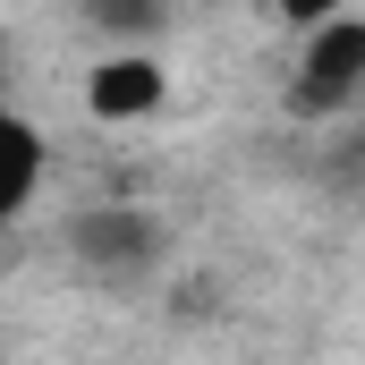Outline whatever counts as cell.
<instances>
[{
	"label": "cell",
	"mask_w": 365,
	"mask_h": 365,
	"mask_svg": "<svg viewBox=\"0 0 365 365\" xmlns=\"http://www.w3.org/2000/svg\"><path fill=\"white\" fill-rule=\"evenodd\" d=\"M43 162H51V145H43V128L34 119H17V110H0V230L26 212V195L43 187Z\"/></svg>",
	"instance_id": "277c9868"
},
{
	"label": "cell",
	"mask_w": 365,
	"mask_h": 365,
	"mask_svg": "<svg viewBox=\"0 0 365 365\" xmlns=\"http://www.w3.org/2000/svg\"><path fill=\"white\" fill-rule=\"evenodd\" d=\"M365 93V9H340L323 26H306V51H297V86L289 102L306 119H340Z\"/></svg>",
	"instance_id": "7a4b0ae2"
},
{
	"label": "cell",
	"mask_w": 365,
	"mask_h": 365,
	"mask_svg": "<svg viewBox=\"0 0 365 365\" xmlns=\"http://www.w3.org/2000/svg\"><path fill=\"white\" fill-rule=\"evenodd\" d=\"M162 93H170V77L153 51H119L86 77V110L93 119H145V110H162Z\"/></svg>",
	"instance_id": "3957f363"
},
{
	"label": "cell",
	"mask_w": 365,
	"mask_h": 365,
	"mask_svg": "<svg viewBox=\"0 0 365 365\" xmlns=\"http://www.w3.org/2000/svg\"><path fill=\"white\" fill-rule=\"evenodd\" d=\"M340 9H357V0H280L289 26H323V17H340Z\"/></svg>",
	"instance_id": "8992f818"
},
{
	"label": "cell",
	"mask_w": 365,
	"mask_h": 365,
	"mask_svg": "<svg viewBox=\"0 0 365 365\" xmlns=\"http://www.w3.org/2000/svg\"><path fill=\"white\" fill-rule=\"evenodd\" d=\"M60 247H68V264L86 280L128 289V280H145L162 264V221H153L145 204H86V212H68Z\"/></svg>",
	"instance_id": "6da1fadb"
},
{
	"label": "cell",
	"mask_w": 365,
	"mask_h": 365,
	"mask_svg": "<svg viewBox=\"0 0 365 365\" xmlns=\"http://www.w3.org/2000/svg\"><path fill=\"white\" fill-rule=\"evenodd\" d=\"M86 17L110 34V43H128V51H145L170 17H179V0H86Z\"/></svg>",
	"instance_id": "5b68a950"
}]
</instances>
